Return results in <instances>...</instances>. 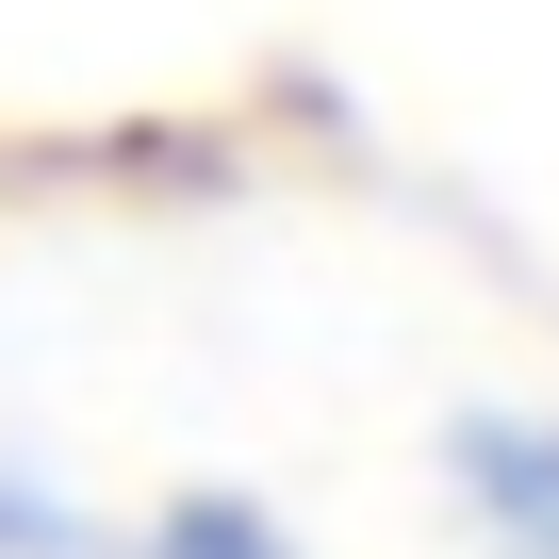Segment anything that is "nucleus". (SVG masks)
Segmentation results:
<instances>
[{
	"label": "nucleus",
	"instance_id": "obj_2",
	"mask_svg": "<svg viewBox=\"0 0 559 559\" xmlns=\"http://www.w3.org/2000/svg\"><path fill=\"white\" fill-rule=\"evenodd\" d=\"M99 559H297V526H280L247 477H181V493L116 510V526H99Z\"/></svg>",
	"mask_w": 559,
	"mask_h": 559
},
{
	"label": "nucleus",
	"instance_id": "obj_1",
	"mask_svg": "<svg viewBox=\"0 0 559 559\" xmlns=\"http://www.w3.org/2000/svg\"><path fill=\"white\" fill-rule=\"evenodd\" d=\"M428 477L477 559H559V395H461Z\"/></svg>",
	"mask_w": 559,
	"mask_h": 559
},
{
	"label": "nucleus",
	"instance_id": "obj_3",
	"mask_svg": "<svg viewBox=\"0 0 559 559\" xmlns=\"http://www.w3.org/2000/svg\"><path fill=\"white\" fill-rule=\"evenodd\" d=\"M116 510H83V477L50 444H0V559H99Z\"/></svg>",
	"mask_w": 559,
	"mask_h": 559
}]
</instances>
